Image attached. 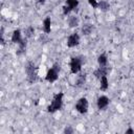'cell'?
Listing matches in <instances>:
<instances>
[{"instance_id": "cell-19", "label": "cell", "mask_w": 134, "mask_h": 134, "mask_svg": "<svg viewBox=\"0 0 134 134\" xmlns=\"http://www.w3.org/2000/svg\"><path fill=\"white\" fill-rule=\"evenodd\" d=\"M34 32H35V28H34L32 26H28V27L25 29V37H26V38H30Z\"/></svg>"}, {"instance_id": "cell-8", "label": "cell", "mask_w": 134, "mask_h": 134, "mask_svg": "<svg viewBox=\"0 0 134 134\" xmlns=\"http://www.w3.org/2000/svg\"><path fill=\"white\" fill-rule=\"evenodd\" d=\"M109 105V98L106 95H102L97 99V108L98 109H105Z\"/></svg>"}, {"instance_id": "cell-6", "label": "cell", "mask_w": 134, "mask_h": 134, "mask_svg": "<svg viewBox=\"0 0 134 134\" xmlns=\"http://www.w3.org/2000/svg\"><path fill=\"white\" fill-rule=\"evenodd\" d=\"M80 43V36L76 32L71 34L67 39V46L68 47H75Z\"/></svg>"}, {"instance_id": "cell-11", "label": "cell", "mask_w": 134, "mask_h": 134, "mask_svg": "<svg viewBox=\"0 0 134 134\" xmlns=\"http://www.w3.org/2000/svg\"><path fill=\"white\" fill-rule=\"evenodd\" d=\"M97 8H99V9L103 10V12H107V10H109V8H110V4H109V2H107L106 0H100V1L98 2Z\"/></svg>"}, {"instance_id": "cell-9", "label": "cell", "mask_w": 134, "mask_h": 134, "mask_svg": "<svg viewBox=\"0 0 134 134\" xmlns=\"http://www.w3.org/2000/svg\"><path fill=\"white\" fill-rule=\"evenodd\" d=\"M21 41H22L21 30H20V29L14 30V32H13V35H12V42H13V43H16V44H19Z\"/></svg>"}, {"instance_id": "cell-22", "label": "cell", "mask_w": 134, "mask_h": 134, "mask_svg": "<svg viewBox=\"0 0 134 134\" xmlns=\"http://www.w3.org/2000/svg\"><path fill=\"white\" fill-rule=\"evenodd\" d=\"M64 133H66V134H71V133H73V129H72L70 126H67V127L64 129Z\"/></svg>"}, {"instance_id": "cell-23", "label": "cell", "mask_w": 134, "mask_h": 134, "mask_svg": "<svg viewBox=\"0 0 134 134\" xmlns=\"http://www.w3.org/2000/svg\"><path fill=\"white\" fill-rule=\"evenodd\" d=\"M126 133H127V134H130V133H134V130H132V129H128V130L126 131Z\"/></svg>"}, {"instance_id": "cell-1", "label": "cell", "mask_w": 134, "mask_h": 134, "mask_svg": "<svg viewBox=\"0 0 134 134\" xmlns=\"http://www.w3.org/2000/svg\"><path fill=\"white\" fill-rule=\"evenodd\" d=\"M63 96H64V94L62 92H59L53 96V99L51 100L50 105L47 108L48 112L53 113V112H55V111H58L62 108V106H63Z\"/></svg>"}, {"instance_id": "cell-18", "label": "cell", "mask_w": 134, "mask_h": 134, "mask_svg": "<svg viewBox=\"0 0 134 134\" xmlns=\"http://www.w3.org/2000/svg\"><path fill=\"white\" fill-rule=\"evenodd\" d=\"M66 5H69L72 9H74L79 5V1L77 0H66Z\"/></svg>"}, {"instance_id": "cell-3", "label": "cell", "mask_w": 134, "mask_h": 134, "mask_svg": "<svg viewBox=\"0 0 134 134\" xmlns=\"http://www.w3.org/2000/svg\"><path fill=\"white\" fill-rule=\"evenodd\" d=\"M83 65V59L81 57H73L70 61V71L73 74H76L81 71Z\"/></svg>"}, {"instance_id": "cell-12", "label": "cell", "mask_w": 134, "mask_h": 134, "mask_svg": "<svg viewBox=\"0 0 134 134\" xmlns=\"http://www.w3.org/2000/svg\"><path fill=\"white\" fill-rule=\"evenodd\" d=\"M68 25L69 27L73 28V27H76L79 25V19L76 16H70L68 18Z\"/></svg>"}, {"instance_id": "cell-21", "label": "cell", "mask_w": 134, "mask_h": 134, "mask_svg": "<svg viewBox=\"0 0 134 134\" xmlns=\"http://www.w3.org/2000/svg\"><path fill=\"white\" fill-rule=\"evenodd\" d=\"M88 2H89V4H90L92 7H94V8H97L98 2H97L96 0H88Z\"/></svg>"}, {"instance_id": "cell-7", "label": "cell", "mask_w": 134, "mask_h": 134, "mask_svg": "<svg viewBox=\"0 0 134 134\" xmlns=\"http://www.w3.org/2000/svg\"><path fill=\"white\" fill-rule=\"evenodd\" d=\"M108 72H109V68H108V67H106V66H99L97 69L94 70L93 74L95 75V77L100 79V77H103V76H107Z\"/></svg>"}, {"instance_id": "cell-17", "label": "cell", "mask_w": 134, "mask_h": 134, "mask_svg": "<svg viewBox=\"0 0 134 134\" xmlns=\"http://www.w3.org/2000/svg\"><path fill=\"white\" fill-rule=\"evenodd\" d=\"M97 62H98V65H99V66H106V65H107V62H108L107 55H106L105 53H102L100 55H98Z\"/></svg>"}, {"instance_id": "cell-10", "label": "cell", "mask_w": 134, "mask_h": 134, "mask_svg": "<svg viewBox=\"0 0 134 134\" xmlns=\"http://www.w3.org/2000/svg\"><path fill=\"white\" fill-rule=\"evenodd\" d=\"M43 30L45 31V34H49L51 30V20L49 17L45 18V20L43 21Z\"/></svg>"}, {"instance_id": "cell-20", "label": "cell", "mask_w": 134, "mask_h": 134, "mask_svg": "<svg viewBox=\"0 0 134 134\" xmlns=\"http://www.w3.org/2000/svg\"><path fill=\"white\" fill-rule=\"evenodd\" d=\"M71 10H73L69 5H65V6H63V14L64 15H68Z\"/></svg>"}, {"instance_id": "cell-14", "label": "cell", "mask_w": 134, "mask_h": 134, "mask_svg": "<svg viewBox=\"0 0 134 134\" xmlns=\"http://www.w3.org/2000/svg\"><path fill=\"white\" fill-rule=\"evenodd\" d=\"M86 83V75L85 74H81L76 77V81H75V86L77 87H82L84 84Z\"/></svg>"}, {"instance_id": "cell-16", "label": "cell", "mask_w": 134, "mask_h": 134, "mask_svg": "<svg viewBox=\"0 0 134 134\" xmlns=\"http://www.w3.org/2000/svg\"><path fill=\"white\" fill-rule=\"evenodd\" d=\"M18 45H19V49L17 51V54H22L25 51V48H26V40L25 39H22V41Z\"/></svg>"}, {"instance_id": "cell-13", "label": "cell", "mask_w": 134, "mask_h": 134, "mask_svg": "<svg viewBox=\"0 0 134 134\" xmlns=\"http://www.w3.org/2000/svg\"><path fill=\"white\" fill-rule=\"evenodd\" d=\"M92 29H93V26L91 25V24H84L83 25V27H82V32H83V35H85V36H88V35H90L91 34V31H92Z\"/></svg>"}, {"instance_id": "cell-15", "label": "cell", "mask_w": 134, "mask_h": 134, "mask_svg": "<svg viewBox=\"0 0 134 134\" xmlns=\"http://www.w3.org/2000/svg\"><path fill=\"white\" fill-rule=\"evenodd\" d=\"M99 81H100V90H104V91L107 90L108 87H109V82H108L107 76H103V77H100Z\"/></svg>"}, {"instance_id": "cell-4", "label": "cell", "mask_w": 134, "mask_h": 134, "mask_svg": "<svg viewBox=\"0 0 134 134\" xmlns=\"http://www.w3.org/2000/svg\"><path fill=\"white\" fill-rule=\"evenodd\" d=\"M59 71H60V66H59L58 64H54V65L47 71L46 76H45L46 81H47V82H50V83L57 81L58 77H59Z\"/></svg>"}, {"instance_id": "cell-5", "label": "cell", "mask_w": 134, "mask_h": 134, "mask_svg": "<svg viewBox=\"0 0 134 134\" xmlns=\"http://www.w3.org/2000/svg\"><path fill=\"white\" fill-rule=\"evenodd\" d=\"M88 107H89V104H88V100L86 97H81L76 104H75V109L77 112H80L81 114H84V113H87L88 111Z\"/></svg>"}, {"instance_id": "cell-24", "label": "cell", "mask_w": 134, "mask_h": 134, "mask_svg": "<svg viewBox=\"0 0 134 134\" xmlns=\"http://www.w3.org/2000/svg\"><path fill=\"white\" fill-rule=\"evenodd\" d=\"M45 1H46V0H38V2H39V3H41V4H44V3H45Z\"/></svg>"}, {"instance_id": "cell-2", "label": "cell", "mask_w": 134, "mask_h": 134, "mask_svg": "<svg viewBox=\"0 0 134 134\" xmlns=\"http://www.w3.org/2000/svg\"><path fill=\"white\" fill-rule=\"evenodd\" d=\"M25 71H26V75H27V80L29 83H35L38 79V74H37V67L35 65V63L32 62H27L26 66H25Z\"/></svg>"}]
</instances>
